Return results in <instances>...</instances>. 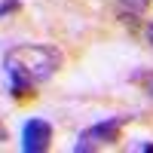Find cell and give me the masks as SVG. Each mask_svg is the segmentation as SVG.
I'll list each match as a JSON object with an SVG mask.
<instances>
[{"label": "cell", "instance_id": "cell-1", "mask_svg": "<svg viewBox=\"0 0 153 153\" xmlns=\"http://www.w3.org/2000/svg\"><path fill=\"white\" fill-rule=\"evenodd\" d=\"M3 68L9 76L12 98L22 101V98L34 95V86L52 80L65 68V52L58 46H49V43H19V46L6 49Z\"/></svg>", "mask_w": 153, "mask_h": 153}, {"label": "cell", "instance_id": "cell-2", "mask_svg": "<svg viewBox=\"0 0 153 153\" xmlns=\"http://www.w3.org/2000/svg\"><path fill=\"white\" fill-rule=\"evenodd\" d=\"M129 117H110L104 123H95L89 126V129H83L80 135H76V144H74V153H95L101 147H110L123 141V126Z\"/></svg>", "mask_w": 153, "mask_h": 153}, {"label": "cell", "instance_id": "cell-3", "mask_svg": "<svg viewBox=\"0 0 153 153\" xmlns=\"http://www.w3.org/2000/svg\"><path fill=\"white\" fill-rule=\"evenodd\" d=\"M52 144V126L40 117H31L22 129V150L25 153H43Z\"/></svg>", "mask_w": 153, "mask_h": 153}, {"label": "cell", "instance_id": "cell-4", "mask_svg": "<svg viewBox=\"0 0 153 153\" xmlns=\"http://www.w3.org/2000/svg\"><path fill=\"white\" fill-rule=\"evenodd\" d=\"M129 83L141 86V92H147V95L153 98V71H150V68H147V71H135V74L129 76Z\"/></svg>", "mask_w": 153, "mask_h": 153}, {"label": "cell", "instance_id": "cell-5", "mask_svg": "<svg viewBox=\"0 0 153 153\" xmlns=\"http://www.w3.org/2000/svg\"><path fill=\"white\" fill-rule=\"evenodd\" d=\"M123 3V12H132V16H141V12H147L150 0H120Z\"/></svg>", "mask_w": 153, "mask_h": 153}, {"label": "cell", "instance_id": "cell-6", "mask_svg": "<svg viewBox=\"0 0 153 153\" xmlns=\"http://www.w3.org/2000/svg\"><path fill=\"white\" fill-rule=\"evenodd\" d=\"M16 12H22L19 0H0V19H9V16H16Z\"/></svg>", "mask_w": 153, "mask_h": 153}, {"label": "cell", "instance_id": "cell-7", "mask_svg": "<svg viewBox=\"0 0 153 153\" xmlns=\"http://www.w3.org/2000/svg\"><path fill=\"white\" fill-rule=\"evenodd\" d=\"M135 150H141V153H153V141H144V144H138Z\"/></svg>", "mask_w": 153, "mask_h": 153}, {"label": "cell", "instance_id": "cell-8", "mask_svg": "<svg viewBox=\"0 0 153 153\" xmlns=\"http://www.w3.org/2000/svg\"><path fill=\"white\" fill-rule=\"evenodd\" d=\"M144 34H147V43L153 46V25H147V31H144Z\"/></svg>", "mask_w": 153, "mask_h": 153}, {"label": "cell", "instance_id": "cell-9", "mask_svg": "<svg viewBox=\"0 0 153 153\" xmlns=\"http://www.w3.org/2000/svg\"><path fill=\"white\" fill-rule=\"evenodd\" d=\"M0 138H6V132H3V126H0Z\"/></svg>", "mask_w": 153, "mask_h": 153}]
</instances>
